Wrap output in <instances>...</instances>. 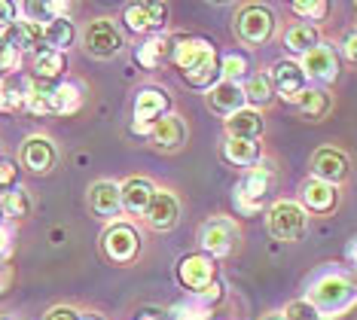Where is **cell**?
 I'll use <instances>...</instances> for the list:
<instances>
[{"instance_id": "obj_36", "label": "cell", "mask_w": 357, "mask_h": 320, "mask_svg": "<svg viewBox=\"0 0 357 320\" xmlns=\"http://www.w3.org/2000/svg\"><path fill=\"white\" fill-rule=\"evenodd\" d=\"M211 314H214V308L205 305L199 296H190L172 308V320H208Z\"/></svg>"}, {"instance_id": "obj_46", "label": "cell", "mask_w": 357, "mask_h": 320, "mask_svg": "<svg viewBox=\"0 0 357 320\" xmlns=\"http://www.w3.org/2000/svg\"><path fill=\"white\" fill-rule=\"evenodd\" d=\"M10 281H13L10 266H6V262H0V296H3V293L10 290Z\"/></svg>"}, {"instance_id": "obj_33", "label": "cell", "mask_w": 357, "mask_h": 320, "mask_svg": "<svg viewBox=\"0 0 357 320\" xmlns=\"http://www.w3.org/2000/svg\"><path fill=\"white\" fill-rule=\"evenodd\" d=\"M296 107L308 119H324L330 113V95L321 92V89H305V92L296 98Z\"/></svg>"}, {"instance_id": "obj_1", "label": "cell", "mask_w": 357, "mask_h": 320, "mask_svg": "<svg viewBox=\"0 0 357 320\" xmlns=\"http://www.w3.org/2000/svg\"><path fill=\"white\" fill-rule=\"evenodd\" d=\"M305 299L318 308L321 320L342 317L357 305V284L342 272H324L308 284Z\"/></svg>"}, {"instance_id": "obj_34", "label": "cell", "mask_w": 357, "mask_h": 320, "mask_svg": "<svg viewBox=\"0 0 357 320\" xmlns=\"http://www.w3.org/2000/svg\"><path fill=\"white\" fill-rule=\"evenodd\" d=\"M245 98H248V104H254V110L263 107V104H269L275 98L272 73H254V77L245 83Z\"/></svg>"}, {"instance_id": "obj_30", "label": "cell", "mask_w": 357, "mask_h": 320, "mask_svg": "<svg viewBox=\"0 0 357 320\" xmlns=\"http://www.w3.org/2000/svg\"><path fill=\"white\" fill-rule=\"evenodd\" d=\"M34 70L40 83H50V79H59L64 70H68V55L55 52V49H43V52L34 59Z\"/></svg>"}, {"instance_id": "obj_32", "label": "cell", "mask_w": 357, "mask_h": 320, "mask_svg": "<svg viewBox=\"0 0 357 320\" xmlns=\"http://www.w3.org/2000/svg\"><path fill=\"white\" fill-rule=\"evenodd\" d=\"M31 92H34V79L31 77H22V73L6 77V110H22V107H28Z\"/></svg>"}, {"instance_id": "obj_52", "label": "cell", "mask_w": 357, "mask_h": 320, "mask_svg": "<svg viewBox=\"0 0 357 320\" xmlns=\"http://www.w3.org/2000/svg\"><path fill=\"white\" fill-rule=\"evenodd\" d=\"M0 320H6V317H0Z\"/></svg>"}, {"instance_id": "obj_28", "label": "cell", "mask_w": 357, "mask_h": 320, "mask_svg": "<svg viewBox=\"0 0 357 320\" xmlns=\"http://www.w3.org/2000/svg\"><path fill=\"white\" fill-rule=\"evenodd\" d=\"M314 46H321V34L314 24H294V28L284 34V49L294 55H308Z\"/></svg>"}, {"instance_id": "obj_9", "label": "cell", "mask_w": 357, "mask_h": 320, "mask_svg": "<svg viewBox=\"0 0 357 320\" xmlns=\"http://www.w3.org/2000/svg\"><path fill=\"white\" fill-rule=\"evenodd\" d=\"M235 244H238V229H235L232 220L214 217L202 226V247H205L208 257H214V259L229 257L235 250Z\"/></svg>"}, {"instance_id": "obj_27", "label": "cell", "mask_w": 357, "mask_h": 320, "mask_svg": "<svg viewBox=\"0 0 357 320\" xmlns=\"http://www.w3.org/2000/svg\"><path fill=\"white\" fill-rule=\"evenodd\" d=\"M135 61L141 64L144 70H153V68H159L162 61H168V37L153 34L147 40H141V46L135 49Z\"/></svg>"}, {"instance_id": "obj_29", "label": "cell", "mask_w": 357, "mask_h": 320, "mask_svg": "<svg viewBox=\"0 0 357 320\" xmlns=\"http://www.w3.org/2000/svg\"><path fill=\"white\" fill-rule=\"evenodd\" d=\"M77 31H74V22L70 19H50L43 24V40H46V49H55V52H64L74 43Z\"/></svg>"}, {"instance_id": "obj_6", "label": "cell", "mask_w": 357, "mask_h": 320, "mask_svg": "<svg viewBox=\"0 0 357 320\" xmlns=\"http://www.w3.org/2000/svg\"><path fill=\"white\" fill-rule=\"evenodd\" d=\"M177 281H181L192 296L205 293L208 287L217 284V259L208 257V253H186V257L177 262Z\"/></svg>"}, {"instance_id": "obj_35", "label": "cell", "mask_w": 357, "mask_h": 320, "mask_svg": "<svg viewBox=\"0 0 357 320\" xmlns=\"http://www.w3.org/2000/svg\"><path fill=\"white\" fill-rule=\"evenodd\" d=\"M0 211H3V217H13V220H25L31 213V201L25 190H6L3 195H0Z\"/></svg>"}, {"instance_id": "obj_7", "label": "cell", "mask_w": 357, "mask_h": 320, "mask_svg": "<svg viewBox=\"0 0 357 320\" xmlns=\"http://www.w3.org/2000/svg\"><path fill=\"white\" fill-rule=\"evenodd\" d=\"M83 46L95 59H113L123 49V34H119V28L110 19H95L83 31Z\"/></svg>"}, {"instance_id": "obj_10", "label": "cell", "mask_w": 357, "mask_h": 320, "mask_svg": "<svg viewBox=\"0 0 357 320\" xmlns=\"http://www.w3.org/2000/svg\"><path fill=\"white\" fill-rule=\"evenodd\" d=\"M205 101L208 107L217 113V116H235L238 110H245L248 107V98H245V86L241 83H229V79H220L217 86H211L208 89V95H205Z\"/></svg>"}, {"instance_id": "obj_40", "label": "cell", "mask_w": 357, "mask_h": 320, "mask_svg": "<svg viewBox=\"0 0 357 320\" xmlns=\"http://www.w3.org/2000/svg\"><path fill=\"white\" fill-rule=\"evenodd\" d=\"M284 320H321L318 314V308L312 305L308 299H296V302H290L287 308H284Z\"/></svg>"}, {"instance_id": "obj_21", "label": "cell", "mask_w": 357, "mask_h": 320, "mask_svg": "<svg viewBox=\"0 0 357 320\" xmlns=\"http://www.w3.org/2000/svg\"><path fill=\"white\" fill-rule=\"evenodd\" d=\"M119 190H123V208L132 213H147L153 195H156V186L147 177H128Z\"/></svg>"}, {"instance_id": "obj_24", "label": "cell", "mask_w": 357, "mask_h": 320, "mask_svg": "<svg viewBox=\"0 0 357 320\" xmlns=\"http://www.w3.org/2000/svg\"><path fill=\"white\" fill-rule=\"evenodd\" d=\"M217 77H220V64H217V52H214V49H208V52L202 55V59L192 64L190 70H183V79H186V83L196 86V89H205V92H208L211 86L220 83Z\"/></svg>"}, {"instance_id": "obj_48", "label": "cell", "mask_w": 357, "mask_h": 320, "mask_svg": "<svg viewBox=\"0 0 357 320\" xmlns=\"http://www.w3.org/2000/svg\"><path fill=\"white\" fill-rule=\"evenodd\" d=\"M348 259H351V266L357 268V238H354L351 244H348Z\"/></svg>"}, {"instance_id": "obj_22", "label": "cell", "mask_w": 357, "mask_h": 320, "mask_svg": "<svg viewBox=\"0 0 357 320\" xmlns=\"http://www.w3.org/2000/svg\"><path fill=\"white\" fill-rule=\"evenodd\" d=\"M226 135L229 137H241V141H259L263 135V113L254 107H245L235 116L226 119Z\"/></svg>"}, {"instance_id": "obj_38", "label": "cell", "mask_w": 357, "mask_h": 320, "mask_svg": "<svg viewBox=\"0 0 357 320\" xmlns=\"http://www.w3.org/2000/svg\"><path fill=\"white\" fill-rule=\"evenodd\" d=\"M290 10L305 22H324L330 13V3L327 0H296V3H290Z\"/></svg>"}, {"instance_id": "obj_20", "label": "cell", "mask_w": 357, "mask_h": 320, "mask_svg": "<svg viewBox=\"0 0 357 320\" xmlns=\"http://www.w3.org/2000/svg\"><path fill=\"white\" fill-rule=\"evenodd\" d=\"M6 40L19 49V52H43L46 49V40H43V24L40 22H31L22 15L19 22H15V28L6 34Z\"/></svg>"}, {"instance_id": "obj_23", "label": "cell", "mask_w": 357, "mask_h": 320, "mask_svg": "<svg viewBox=\"0 0 357 320\" xmlns=\"http://www.w3.org/2000/svg\"><path fill=\"white\" fill-rule=\"evenodd\" d=\"M303 204L308 211H314V213H330L333 208H336V186H330V183H324V180L318 177H312V180H305L303 183Z\"/></svg>"}, {"instance_id": "obj_50", "label": "cell", "mask_w": 357, "mask_h": 320, "mask_svg": "<svg viewBox=\"0 0 357 320\" xmlns=\"http://www.w3.org/2000/svg\"><path fill=\"white\" fill-rule=\"evenodd\" d=\"M263 320H284V317H281V314H266Z\"/></svg>"}, {"instance_id": "obj_17", "label": "cell", "mask_w": 357, "mask_h": 320, "mask_svg": "<svg viewBox=\"0 0 357 320\" xmlns=\"http://www.w3.org/2000/svg\"><path fill=\"white\" fill-rule=\"evenodd\" d=\"M303 70L314 83H333L339 73V59L330 46H314L308 55H303Z\"/></svg>"}, {"instance_id": "obj_5", "label": "cell", "mask_w": 357, "mask_h": 320, "mask_svg": "<svg viewBox=\"0 0 357 320\" xmlns=\"http://www.w3.org/2000/svg\"><path fill=\"white\" fill-rule=\"evenodd\" d=\"M266 223H269V232L272 238H278V241H299V238L305 235V226H308V217H305V208L296 201H275L269 208V217H266Z\"/></svg>"}, {"instance_id": "obj_26", "label": "cell", "mask_w": 357, "mask_h": 320, "mask_svg": "<svg viewBox=\"0 0 357 320\" xmlns=\"http://www.w3.org/2000/svg\"><path fill=\"white\" fill-rule=\"evenodd\" d=\"M223 159L235 168H254L259 165V141H241V137H226Z\"/></svg>"}, {"instance_id": "obj_37", "label": "cell", "mask_w": 357, "mask_h": 320, "mask_svg": "<svg viewBox=\"0 0 357 320\" xmlns=\"http://www.w3.org/2000/svg\"><path fill=\"white\" fill-rule=\"evenodd\" d=\"M28 110L37 113V116L52 113V86L50 83H40V79H34V92H31V98H28Z\"/></svg>"}, {"instance_id": "obj_2", "label": "cell", "mask_w": 357, "mask_h": 320, "mask_svg": "<svg viewBox=\"0 0 357 320\" xmlns=\"http://www.w3.org/2000/svg\"><path fill=\"white\" fill-rule=\"evenodd\" d=\"M272 183H275V171H272L269 162H259V165L248 168L245 177L235 183V192H232L235 211H238L241 217H254V213H259L266 208Z\"/></svg>"}, {"instance_id": "obj_4", "label": "cell", "mask_w": 357, "mask_h": 320, "mask_svg": "<svg viewBox=\"0 0 357 320\" xmlns=\"http://www.w3.org/2000/svg\"><path fill=\"white\" fill-rule=\"evenodd\" d=\"M272 31H275V15L269 6H263V3H248L235 15V34L248 46L266 43V40L272 37Z\"/></svg>"}, {"instance_id": "obj_15", "label": "cell", "mask_w": 357, "mask_h": 320, "mask_svg": "<svg viewBox=\"0 0 357 320\" xmlns=\"http://www.w3.org/2000/svg\"><path fill=\"white\" fill-rule=\"evenodd\" d=\"M165 15H168L165 3H132V6H126L123 22L135 34H147V31H156L165 24Z\"/></svg>"}, {"instance_id": "obj_25", "label": "cell", "mask_w": 357, "mask_h": 320, "mask_svg": "<svg viewBox=\"0 0 357 320\" xmlns=\"http://www.w3.org/2000/svg\"><path fill=\"white\" fill-rule=\"evenodd\" d=\"M83 107V86L77 79H61L52 86V113L59 116H70Z\"/></svg>"}, {"instance_id": "obj_16", "label": "cell", "mask_w": 357, "mask_h": 320, "mask_svg": "<svg viewBox=\"0 0 357 320\" xmlns=\"http://www.w3.org/2000/svg\"><path fill=\"white\" fill-rule=\"evenodd\" d=\"M55 159H59L55 144L43 135L28 137L25 146H22V162H25V168L34 171V174H50V171L55 168Z\"/></svg>"}, {"instance_id": "obj_43", "label": "cell", "mask_w": 357, "mask_h": 320, "mask_svg": "<svg viewBox=\"0 0 357 320\" xmlns=\"http://www.w3.org/2000/svg\"><path fill=\"white\" fill-rule=\"evenodd\" d=\"M46 320H83V314H79L77 308H70V305H59V308H52L50 314H46Z\"/></svg>"}, {"instance_id": "obj_42", "label": "cell", "mask_w": 357, "mask_h": 320, "mask_svg": "<svg viewBox=\"0 0 357 320\" xmlns=\"http://www.w3.org/2000/svg\"><path fill=\"white\" fill-rule=\"evenodd\" d=\"M15 177H19L15 162H10V159L0 162V190H15Z\"/></svg>"}, {"instance_id": "obj_8", "label": "cell", "mask_w": 357, "mask_h": 320, "mask_svg": "<svg viewBox=\"0 0 357 320\" xmlns=\"http://www.w3.org/2000/svg\"><path fill=\"white\" fill-rule=\"evenodd\" d=\"M101 247H104V253H107V259L126 266V262H132L137 253H141V238H137L135 226L113 223L107 232H104V238H101Z\"/></svg>"}, {"instance_id": "obj_3", "label": "cell", "mask_w": 357, "mask_h": 320, "mask_svg": "<svg viewBox=\"0 0 357 320\" xmlns=\"http://www.w3.org/2000/svg\"><path fill=\"white\" fill-rule=\"evenodd\" d=\"M168 107H172V98L162 92V89L144 86L141 92L135 95V104H132V128L137 135H150V128L156 125L159 119L168 116Z\"/></svg>"}, {"instance_id": "obj_13", "label": "cell", "mask_w": 357, "mask_h": 320, "mask_svg": "<svg viewBox=\"0 0 357 320\" xmlns=\"http://www.w3.org/2000/svg\"><path fill=\"white\" fill-rule=\"evenodd\" d=\"M305 70H303V64H296V61H278L272 68V83H275V92H278L284 101H290V104H296V98L305 92Z\"/></svg>"}, {"instance_id": "obj_12", "label": "cell", "mask_w": 357, "mask_h": 320, "mask_svg": "<svg viewBox=\"0 0 357 320\" xmlns=\"http://www.w3.org/2000/svg\"><path fill=\"white\" fill-rule=\"evenodd\" d=\"M208 49H214L208 43L205 37H192V34H177V37H168V61L177 64L183 70H190L192 64H196L202 55L208 52Z\"/></svg>"}, {"instance_id": "obj_47", "label": "cell", "mask_w": 357, "mask_h": 320, "mask_svg": "<svg viewBox=\"0 0 357 320\" xmlns=\"http://www.w3.org/2000/svg\"><path fill=\"white\" fill-rule=\"evenodd\" d=\"M6 110V77H0V113Z\"/></svg>"}, {"instance_id": "obj_31", "label": "cell", "mask_w": 357, "mask_h": 320, "mask_svg": "<svg viewBox=\"0 0 357 320\" xmlns=\"http://www.w3.org/2000/svg\"><path fill=\"white\" fill-rule=\"evenodd\" d=\"M220 77L229 79V83H241V79H250V59L241 49H232L220 59Z\"/></svg>"}, {"instance_id": "obj_14", "label": "cell", "mask_w": 357, "mask_h": 320, "mask_svg": "<svg viewBox=\"0 0 357 320\" xmlns=\"http://www.w3.org/2000/svg\"><path fill=\"white\" fill-rule=\"evenodd\" d=\"M147 223L156 229V232H168V229L177 226V220H181V201H177L174 192L168 190H156V195H153L150 208H147Z\"/></svg>"}, {"instance_id": "obj_51", "label": "cell", "mask_w": 357, "mask_h": 320, "mask_svg": "<svg viewBox=\"0 0 357 320\" xmlns=\"http://www.w3.org/2000/svg\"><path fill=\"white\" fill-rule=\"evenodd\" d=\"M83 320H101V317H83Z\"/></svg>"}, {"instance_id": "obj_44", "label": "cell", "mask_w": 357, "mask_h": 320, "mask_svg": "<svg viewBox=\"0 0 357 320\" xmlns=\"http://www.w3.org/2000/svg\"><path fill=\"white\" fill-rule=\"evenodd\" d=\"M13 232L6 226H0V262H6V257H10V247H13Z\"/></svg>"}, {"instance_id": "obj_39", "label": "cell", "mask_w": 357, "mask_h": 320, "mask_svg": "<svg viewBox=\"0 0 357 320\" xmlns=\"http://www.w3.org/2000/svg\"><path fill=\"white\" fill-rule=\"evenodd\" d=\"M22 64V52L6 37H0V77H13Z\"/></svg>"}, {"instance_id": "obj_41", "label": "cell", "mask_w": 357, "mask_h": 320, "mask_svg": "<svg viewBox=\"0 0 357 320\" xmlns=\"http://www.w3.org/2000/svg\"><path fill=\"white\" fill-rule=\"evenodd\" d=\"M15 15H19V3H10V0H0V37H6L15 28Z\"/></svg>"}, {"instance_id": "obj_19", "label": "cell", "mask_w": 357, "mask_h": 320, "mask_svg": "<svg viewBox=\"0 0 357 320\" xmlns=\"http://www.w3.org/2000/svg\"><path fill=\"white\" fill-rule=\"evenodd\" d=\"M150 141L159 146V150H181L186 144V122L177 116V113H168L165 119H159L156 125L150 128Z\"/></svg>"}, {"instance_id": "obj_11", "label": "cell", "mask_w": 357, "mask_h": 320, "mask_svg": "<svg viewBox=\"0 0 357 320\" xmlns=\"http://www.w3.org/2000/svg\"><path fill=\"white\" fill-rule=\"evenodd\" d=\"M348 168H351L348 165V155L342 150H336V146H324V150L312 155V177H318L330 186L342 183L348 177Z\"/></svg>"}, {"instance_id": "obj_49", "label": "cell", "mask_w": 357, "mask_h": 320, "mask_svg": "<svg viewBox=\"0 0 357 320\" xmlns=\"http://www.w3.org/2000/svg\"><path fill=\"white\" fill-rule=\"evenodd\" d=\"M208 320H238V317H232V314H211Z\"/></svg>"}, {"instance_id": "obj_18", "label": "cell", "mask_w": 357, "mask_h": 320, "mask_svg": "<svg viewBox=\"0 0 357 320\" xmlns=\"http://www.w3.org/2000/svg\"><path fill=\"white\" fill-rule=\"evenodd\" d=\"M89 208L98 217H116L123 211V190L113 180H98L89 186Z\"/></svg>"}, {"instance_id": "obj_45", "label": "cell", "mask_w": 357, "mask_h": 320, "mask_svg": "<svg viewBox=\"0 0 357 320\" xmlns=\"http://www.w3.org/2000/svg\"><path fill=\"white\" fill-rule=\"evenodd\" d=\"M342 52H345V59H348V61L357 64V34H348V37H345Z\"/></svg>"}]
</instances>
